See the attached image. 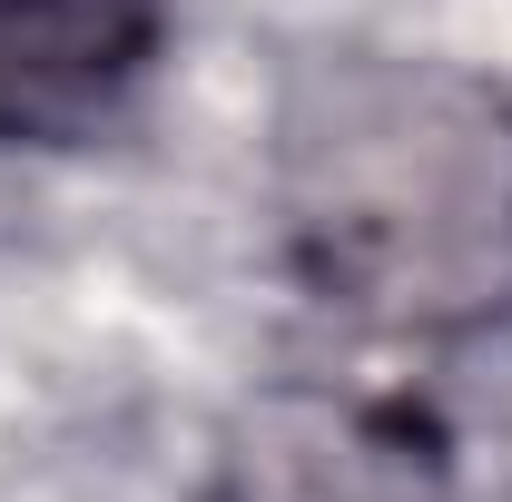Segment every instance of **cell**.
<instances>
[{
	"label": "cell",
	"instance_id": "cell-1",
	"mask_svg": "<svg viewBox=\"0 0 512 502\" xmlns=\"http://www.w3.org/2000/svg\"><path fill=\"white\" fill-rule=\"evenodd\" d=\"M276 227L325 306L384 335L512 315V99L394 50L306 60L276 109Z\"/></svg>",
	"mask_w": 512,
	"mask_h": 502
},
{
	"label": "cell",
	"instance_id": "cell-3",
	"mask_svg": "<svg viewBox=\"0 0 512 502\" xmlns=\"http://www.w3.org/2000/svg\"><path fill=\"white\" fill-rule=\"evenodd\" d=\"M158 0H0V148H69L158 60Z\"/></svg>",
	"mask_w": 512,
	"mask_h": 502
},
{
	"label": "cell",
	"instance_id": "cell-2",
	"mask_svg": "<svg viewBox=\"0 0 512 502\" xmlns=\"http://www.w3.org/2000/svg\"><path fill=\"white\" fill-rule=\"evenodd\" d=\"M217 502H463L453 443L355 384H266L227 424Z\"/></svg>",
	"mask_w": 512,
	"mask_h": 502
}]
</instances>
